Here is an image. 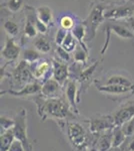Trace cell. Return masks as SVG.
Segmentation results:
<instances>
[{
    "instance_id": "obj_16",
    "label": "cell",
    "mask_w": 134,
    "mask_h": 151,
    "mask_svg": "<svg viewBox=\"0 0 134 151\" xmlns=\"http://www.w3.org/2000/svg\"><path fill=\"white\" fill-rule=\"evenodd\" d=\"M134 14V6H120L115 8L109 9L104 12L105 18L107 19H122L127 17H133Z\"/></svg>"
},
{
    "instance_id": "obj_18",
    "label": "cell",
    "mask_w": 134,
    "mask_h": 151,
    "mask_svg": "<svg viewBox=\"0 0 134 151\" xmlns=\"http://www.w3.org/2000/svg\"><path fill=\"white\" fill-rule=\"evenodd\" d=\"M14 140H15V135H14L13 128L9 129V130H7L3 133H1V138H0L1 147H0V150L9 151L12 143L14 142Z\"/></svg>"
},
{
    "instance_id": "obj_25",
    "label": "cell",
    "mask_w": 134,
    "mask_h": 151,
    "mask_svg": "<svg viewBox=\"0 0 134 151\" xmlns=\"http://www.w3.org/2000/svg\"><path fill=\"white\" fill-rule=\"evenodd\" d=\"M34 47H36V50L40 52L47 53L50 52L51 50V45L50 42L46 40L45 37H38L36 38V40L34 41Z\"/></svg>"
},
{
    "instance_id": "obj_39",
    "label": "cell",
    "mask_w": 134,
    "mask_h": 151,
    "mask_svg": "<svg viewBox=\"0 0 134 151\" xmlns=\"http://www.w3.org/2000/svg\"><path fill=\"white\" fill-rule=\"evenodd\" d=\"M110 151H126V149H122V148H112Z\"/></svg>"
},
{
    "instance_id": "obj_5",
    "label": "cell",
    "mask_w": 134,
    "mask_h": 151,
    "mask_svg": "<svg viewBox=\"0 0 134 151\" xmlns=\"http://www.w3.org/2000/svg\"><path fill=\"white\" fill-rule=\"evenodd\" d=\"M12 76H13V80L16 82V85L20 87V89L25 85L34 82V76L31 72L30 65L25 60L19 63L18 65L14 69Z\"/></svg>"
},
{
    "instance_id": "obj_32",
    "label": "cell",
    "mask_w": 134,
    "mask_h": 151,
    "mask_svg": "<svg viewBox=\"0 0 134 151\" xmlns=\"http://www.w3.org/2000/svg\"><path fill=\"white\" fill-rule=\"evenodd\" d=\"M121 127H122L123 132L125 133V135L127 137H132L134 135V117L131 120H129L128 122L123 124Z\"/></svg>"
},
{
    "instance_id": "obj_2",
    "label": "cell",
    "mask_w": 134,
    "mask_h": 151,
    "mask_svg": "<svg viewBox=\"0 0 134 151\" xmlns=\"http://www.w3.org/2000/svg\"><path fill=\"white\" fill-rule=\"evenodd\" d=\"M61 127H66V135L74 149L77 151H87L94 147L96 134L86 129L81 123L76 121H66L60 123Z\"/></svg>"
},
{
    "instance_id": "obj_35",
    "label": "cell",
    "mask_w": 134,
    "mask_h": 151,
    "mask_svg": "<svg viewBox=\"0 0 134 151\" xmlns=\"http://www.w3.org/2000/svg\"><path fill=\"white\" fill-rule=\"evenodd\" d=\"M9 151H26L25 150V147H24L23 143L20 142L19 140H14V142L12 143L10 149Z\"/></svg>"
},
{
    "instance_id": "obj_15",
    "label": "cell",
    "mask_w": 134,
    "mask_h": 151,
    "mask_svg": "<svg viewBox=\"0 0 134 151\" xmlns=\"http://www.w3.org/2000/svg\"><path fill=\"white\" fill-rule=\"evenodd\" d=\"M20 55V47L15 42L12 37H7L3 50H1V55L7 60L13 62Z\"/></svg>"
},
{
    "instance_id": "obj_21",
    "label": "cell",
    "mask_w": 134,
    "mask_h": 151,
    "mask_svg": "<svg viewBox=\"0 0 134 151\" xmlns=\"http://www.w3.org/2000/svg\"><path fill=\"white\" fill-rule=\"evenodd\" d=\"M103 85H122V86H132L133 83L129 78L122 75H112L107 78Z\"/></svg>"
},
{
    "instance_id": "obj_24",
    "label": "cell",
    "mask_w": 134,
    "mask_h": 151,
    "mask_svg": "<svg viewBox=\"0 0 134 151\" xmlns=\"http://www.w3.org/2000/svg\"><path fill=\"white\" fill-rule=\"evenodd\" d=\"M37 28L35 25V18L28 17L27 21H26L25 27H24V35L27 38H32L37 35Z\"/></svg>"
},
{
    "instance_id": "obj_22",
    "label": "cell",
    "mask_w": 134,
    "mask_h": 151,
    "mask_svg": "<svg viewBox=\"0 0 134 151\" xmlns=\"http://www.w3.org/2000/svg\"><path fill=\"white\" fill-rule=\"evenodd\" d=\"M127 136L125 135V133L123 132L122 127L118 126L113 129V148H120L123 145V143L126 141Z\"/></svg>"
},
{
    "instance_id": "obj_17",
    "label": "cell",
    "mask_w": 134,
    "mask_h": 151,
    "mask_svg": "<svg viewBox=\"0 0 134 151\" xmlns=\"http://www.w3.org/2000/svg\"><path fill=\"white\" fill-rule=\"evenodd\" d=\"M36 18L48 26L52 22V19H53L52 10L46 5L39 6L36 9Z\"/></svg>"
},
{
    "instance_id": "obj_37",
    "label": "cell",
    "mask_w": 134,
    "mask_h": 151,
    "mask_svg": "<svg viewBox=\"0 0 134 151\" xmlns=\"http://www.w3.org/2000/svg\"><path fill=\"white\" fill-rule=\"evenodd\" d=\"M126 151H134V139L131 140V142L129 143L128 147L126 148Z\"/></svg>"
},
{
    "instance_id": "obj_9",
    "label": "cell",
    "mask_w": 134,
    "mask_h": 151,
    "mask_svg": "<svg viewBox=\"0 0 134 151\" xmlns=\"http://www.w3.org/2000/svg\"><path fill=\"white\" fill-rule=\"evenodd\" d=\"M111 33H115L116 35L123 38V40H132V38H134V32L129 30V29L127 27H125L124 25L116 24V23L108 24L106 27V41H105V43H104V47L102 48V52H101L102 55H103L107 47H108Z\"/></svg>"
},
{
    "instance_id": "obj_13",
    "label": "cell",
    "mask_w": 134,
    "mask_h": 151,
    "mask_svg": "<svg viewBox=\"0 0 134 151\" xmlns=\"http://www.w3.org/2000/svg\"><path fill=\"white\" fill-rule=\"evenodd\" d=\"M113 129L96 134L94 149L96 151H110L113 148Z\"/></svg>"
},
{
    "instance_id": "obj_10",
    "label": "cell",
    "mask_w": 134,
    "mask_h": 151,
    "mask_svg": "<svg viewBox=\"0 0 134 151\" xmlns=\"http://www.w3.org/2000/svg\"><path fill=\"white\" fill-rule=\"evenodd\" d=\"M41 88H42V84L41 83L33 82L30 83V84L25 85L20 90H5V91H1V95L8 94L10 96L18 97V98L34 96V95H38L41 93Z\"/></svg>"
},
{
    "instance_id": "obj_23",
    "label": "cell",
    "mask_w": 134,
    "mask_h": 151,
    "mask_svg": "<svg viewBox=\"0 0 134 151\" xmlns=\"http://www.w3.org/2000/svg\"><path fill=\"white\" fill-rule=\"evenodd\" d=\"M77 42H78V41L76 40V38H75L74 36H73L71 31H68L66 37H65V40L63 41L61 47L64 48L65 50H67L68 52H72L76 50Z\"/></svg>"
},
{
    "instance_id": "obj_20",
    "label": "cell",
    "mask_w": 134,
    "mask_h": 151,
    "mask_svg": "<svg viewBox=\"0 0 134 151\" xmlns=\"http://www.w3.org/2000/svg\"><path fill=\"white\" fill-rule=\"evenodd\" d=\"M99 63L98 62H95L94 64L88 65V67L86 68V69L82 70L81 72L79 73L78 77H77V81L79 83H81V85L83 84V83H87L90 81V79L92 78V76L95 73V70H96V68L97 65H98Z\"/></svg>"
},
{
    "instance_id": "obj_31",
    "label": "cell",
    "mask_w": 134,
    "mask_h": 151,
    "mask_svg": "<svg viewBox=\"0 0 134 151\" xmlns=\"http://www.w3.org/2000/svg\"><path fill=\"white\" fill-rule=\"evenodd\" d=\"M23 3H24V0H9L6 3V7L11 12H17L18 10H20Z\"/></svg>"
},
{
    "instance_id": "obj_6",
    "label": "cell",
    "mask_w": 134,
    "mask_h": 151,
    "mask_svg": "<svg viewBox=\"0 0 134 151\" xmlns=\"http://www.w3.org/2000/svg\"><path fill=\"white\" fill-rule=\"evenodd\" d=\"M114 119L116 127L122 126L134 117V100H130L121 104L113 113L111 114Z\"/></svg>"
},
{
    "instance_id": "obj_7",
    "label": "cell",
    "mask_w": 134,
    "mask_h": 151,
    "mask_svg": "<svg viewBox=\"0 0 134 151\" xmlns=\"http://www.w3.org/2000/svg\"><path fill=\"white\" fill-rule=\"evenodd\" d=\"M97 90L108 96H114L118 98H128L134 94V84L132 86H122V85H96Z\"/></svg>"
},
{
    "instance_id": "obj_29",
    "label": "cell",
    "mask_w": 134,
    "mask_h": 151,
    "mask_svg": "<svg viewBox=\"0 0 134 151\" xmlns=\"http://www.w3.org/2000/svg\"><path fill=\"white\" fill-rule=\"evenodd\" d=\"M74 25H75L74 20H73V18L71 16L64 15L60 19V26H61V28L65 29V30H67V31L71 30V29L74 27Z\"/></svg>"
},
{
    "instance_id": "obj_19",
    "label": "cell",
    "mask_w": 134,
    "mask_h": 151,
    "mask_svg": "<svg viewBox=\"0 0 134 151\" xmlns=\"http://www.w3.org/2000/svg\"><path fill=\"white\" fill-rule=\"evenodd\" d=\"M70 31L72 32L73 36L76 38V40L79 42L80 47H82L86 52H88V50H87V47H86V45H85V42H84V38H85V35H86V28H85V26L83 24H75L74 27Z\"/></svg>"
},
{
    "instance_id": "obj_4",
    "label": "cell",
    "mask_w": 134,
    "mask_h": 151,
    "mask_svg": "<svg viewBox=\"0 0 134 151\" xmlns=\"http://www.w3.org/2000/svg\"><path fill=\"white\" fill-rule=\"evenodd\" d=\"M88 123V128L93 134H100L104 131L111 130L116 127L115 122L112 115H95L93 117L86 120Z\"/></svg>"
},
{
    "instance_id": "obj_26",
    "label": "cell",
    "mask_w": 134,
    "mask_h": 151,
    "mask_svg": "<svg viewBox=\"0 0 134 151\" xmlns=\"http://www.w3.org/2000/svg\"><path fill=\"white\" fill-rule=\"evenodd\" d=\"M23 60L27 62L29 65L35 64L40 60V55L37 50H26L23 52Z\"/></svg>"
},
{
    "instance_id": "obj_14",
    "label": "cell",
    "mask_w": 134,
    "mask_h": 151,
    "mask_svg": "<svg viewBox=\"0 0 134 151\" xmlns=\"http://www.w3.org/2000/svg\"><path fill=\"white\" fill-rule=\"evenodd\" d=\"M53 67V79H55L59 84L64 86L66 81L69 79V68L64 62L58 60H52Z\"/></svg>"
},
{
    "instance_id": "obj_30",
    "label": "cell",
    "mask_w": 134,
    "mask_h": 151,
    "mask_svg": "<svg viewBox=\"0 0 134 151\" xmlns=\"http://www.w3.org/2000/svg\"><path fill=\"white\" fill-rule=\"evenodd\" d=\"M0 124H1V133H3L14 127V119L8 118L6 116H1Z\"/></svg>"
},
{
    "instance_id": "obj_12",
    "label": "cell",
    "mask_w": 134,
    "mask_h": 151,
    "mask_svg": "<svg viewBox=\"0 0 134 151\" xmlns=\"http://www.w3.org/2000/svg\"><path fill=\"white\" fill-rule=\"evenodd\" d=\"M104 12H105V8L102 5H96L92 8L91 12H90L88 19H87V22H88V28L90 29L92 33V37L95 35L96 30L98 28V26L103 22V20L105 19V15H104Z\"/></svg>"
},
{
    "instance_id": "obj_38",
    "label": "cell",
    "mask_w": 134,
    "mask_h": 151,
    "mask_svg": "<svg viewBox=\"0 0 134 151\" xmlns=\"http://www.w3.org/2000/svg\"><path fill=\"white\" fill-rule=\"evenodd\" d=\"M129 22H130V27H131V29H132L133 32H134V18L133 17L129 18Z\"/></svg>"
},
{
    "instance_id": "obj_36",
    "label": "cell",
    "mask_w": 134,
    "mask_h": 151,
    "mask_svg": "<svg viewBox=\"0 0 134 151\" xmlns=\"http://www.w3.org/2000/svg\"><path fill=\"white\" fill-rule=\"evenodd\" d=\"M35 25H36V28H37L38 32L42 33V35L47 32V25L43 22H41L40 20H38V19L36 18V16H35Z\"/></svg>"
},
{
    "instance_id": "obj_28",
    "label": "cell",
    "mask_w": 134,
    "mask_h": 151,
    "mask_svg": "<svg viewBox=\"0 0 134 151\" xmlns=\"http://www.w3.org/2000/svg\"><path fill=\"white\" fill-rule=\"evenodd\" d=\"M3 28L6 31V33L10 36H15L19 32V26L14 21L8 20L3 24Z\"/></svg>"
},
{
    "instance_id": "obj_33",
    "label": "cell",
    "mask_w": 134,
    "mask_h": 151,
    "mask_svg": "<svg viewBox=\"0 0 134 151\" xmlns=\"http://www.w3.org/2000/svg\"><path fill=\"white\" fill-rule=\"evenodd\" d=\"M56 55H57L58 58L62 62L66 63V62H69L70 60V55L67 50H65L64 48L62 47H56Z\"/></svg>"
},
{
    "instance_id": "obj_40",
    "label": "cell",
    "mask_w": 134,
    "mask_h": 151,
    "mask_svg": "<svg viewBox=\"0 0 134 151\" xmlns=\"http://www.w3.org/2000/svg\"><path fill=\"white\" fill-rule=\"evenodd\" d=\"M87 151H96L94 149V148H91V149H89V150H87Z\"/></svg>"
},
{
    "instance_id": "obj_8",
    "label": "cell",
    "mask_w": 134,
    "mask_h": 151,
    "mask_svg": "<svg viewBox=\"0 0 134 151\" xmlns=\"http://www.w3.org/2000/svg\"><path fill=\"white\" fill-rule=\"evenodd\" d=\"M76 79H68L66 83L64 84V94L66 97L68 103L71 106L72 110L75 114H78V108H77V103H79L80 99V92L78 91V85H77Z\"/></svg>"
},
{
    "instance_id": "obj_11",
    "label": "cell",
    "mask_w": 134,
    "mask_h": 151,
    "mask_svg": "<svg viewBox=\"0 0 134 151\" xmlns=\"http://www.w3.org/2000/svg\"><path fill=\"white\" fill-rule=\"evenodd\" d=\"M40 95L46 99H54L62 97V85L55 79H49L42 84Z\"/></svg>"
},
{
    "instance_id": "obj_34",
    "label": "cell",
    "mask_w": 134,
    "mask_h": 151,
    "mask_svg": "<svg viewBox=\"0 0 134 151\" xmlns=\"http://www.w3.org/2000/svg\"><path fill=\"white\" fill-rule=\"evenodd\" d=\"M68 31L65 30L63 28H59L56 32V35H55V43L58 45V47H61L63 41H64L65 37H66Z\"/></svg>"
},
{
    "instance_id": "obj_1",
    "label": "cell",
    "mask_w": 134,
    "mask_h": 151,
    "mask_svg": "<svg viewBox=\"0 0 134 151\" xmlns=\"http://www.w3.org/2000/svg\"><path fill=\"white\" fill-rule=\"evenodd\" d=\"M37 113L42 121L52 119L56 121H69L75 119V113L71 106L63 97L54 99H46L44 97L37 96L35 98Z\"/></svg>"
},
{
    "instance_id": "obj_3",
    "label": "cell",
    "mask_w": 134,
    "mask_h": 151,
    "mask_svg": "<svg viewBox=\"0 0 134 151\" xmlns=\"http://www.w3.org/2000/svg\"><path fill=\"white\" fill-rule=\"evenodd\" d=\"M14 135L15 139L23 143L26 151H33L32 145L29 142L27 134V111L24 108H20L14 117Z\"/></svg>"
},
{
    "instance_id": "obj_27",
    "label": "cell",
    "mask_w": 134,
    "mask_h": 151,
    "mask_svg": "<svg viewBox=\"0 0 134 151\" xmlns=\"http://www.w3.org/2000/svg\"><path fill=\"white\" fill-rule=\"evenodd\" d=\"M74 60L77 63V64H85L87 62V58H88V52L84 50L82 47L80 45H77L76 50H74Z\"/></svg>"
}]
</instances>
